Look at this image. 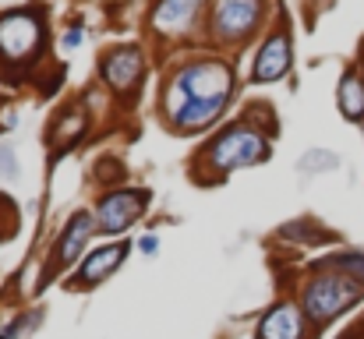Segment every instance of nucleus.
Returning a JSON list of instances; mask_svg holds the SVG:
<instances>
[{
	"instance_id": "obj_3",
	"label": "nucleus",
	"mask_w": 364,
	"mask_h": 339,
	"mask_svg": "<svg viewBox=\"0 0 364 339\" xmlns=\"http://www.w3.org/2000/svg\"><path fill=\"white\" fill-rule=\"evenodd\" d=\"M173 85L188 96V103L191 99H223L233 88V71L223 60H195V64L177 71Z\"/></svg>"
},
{
	"instance_id": "obj_4",
	"label": "nucleus",
	"mask_w": 364,
	"mask_h": 339,
	"mask_svg": "<svg viewBox=\"0 0 364 339\" xmlns=\"http://www.w3.org/2000/svg\"><path fill=\"white\" fill-rule=\"evenodd\" d=\"M265 14V0H216L212 32L223 43H245Z\"/></svg>"
},
{
	"instance_id": "obj_2",
	"label": "nucleus",
	"mask_w": 364,
	"mask_h": 339,
	"mask_svg": "<svg viewBox=\"0 0 364 339\" xmlns=\"http://www.w3.org/2000/svg\"><path fill=\"white\" fill-rule=\"evenodd\" d=\"M262 159H269V142H265V135L251 131L248 124L227 128L216 142L209 145V163L220 173H230V170H240V166H255Z\"/></svg>"
},
{
	"instance_id": "obj_12",
	"label": "nucleus",
	"mask_w": 364,
	"mask_h": 339,
	"mask_svg": "<svg viewBox=\"0 0 364 339\" xmlns=\"http://www.w3.org/2000/svg\"><path fill=\"white\" fill-rule=\"evenodd\" d=\"M227 99H230V96H223V99H191L184 110L173 117V120H177V131L195 135V131H202V128H209V124H216L220 113L227 110Z\"/></svg>"
},
{
	"instance_id": "obj_19",
	"label": "nucleus",
	"mask_w": 364,
	"mask_h": 339,
	"mask_svg": "<svg viewBox=\"0 0 364 339\" xmlns=\"http://www.w3.org/2000/svg\"><path fill=\"white\" fill-rule=\"evenodd\" d=\"M78 43H82V32H78V28H75V32H68V36H64V46H68V50H75Z\"/></svg>"
},
{
	"instance_id": "obj_13",
	"label": "nucleus",
	"mask_w": 364,
	"mask_h": 339,
	"mask_svg": "<svg viewBox=\"0 0 364 339\" xmlns=\"http://www.w3.org/2000/svg\"><path fill=\"white\" fill-rule=\"evenodd\" d=\"M198 8H202V0H160L153 11V25L160 32H184L195 21Z\"/></svg>"
},
{
	"instance_id": "obj_15",
	"label": "nucleus",
	"mask_w": 364,
	"mask_h": 339,
	"mask_svg": "<svg viewBox=\"0 0 364 339\" xmlns=\"http://www.w3.org/2000/svg\"><path fill=\"white\" fill-rule=\"evenodd\" d=\"M329 265H336L340 272H347L350 280L364 287V255H336V258H329Z\"/></svg>"
},
{
	"instance_id": "obj_1",
	"label": "nucleus",
	"mask_w": 364,
	"mask_h": 339,
	"mask_svg": "<svg viewBox=\"0 0 364 339\" xmlns=\"http://www.w3.org/2000/svg\"><path fill=\"white\" fill-rule=\"evenodd\" d=\"M361 283L350 280L347 272H322V275H312L305 283V293H300V307L305 315L322 329L329 325L332 318H340L347 307H354L361 300Z\"/></svg>"
},
{
	"instance_id": "obj_5",
	"label": "nucleus",
	"mask_w": 364,
	"mask_h": 339,
	"mask_svg": "<svg viewBox=\"0 0 364 339\" xmlns=\"http://www.w3.org/2000/svg\"><path fill=\"white\" fill-rule=\"evenodd\" d=\"M149 209V191H113L96 205V230L99 233H124L138 215Z\"/></svg>"
},
{
	"instance_id": "obj_17",
	"label": "nucleus",
	"mask_w": 364,
	"mask_h": 339,
	"mask_svg": "<svg viewBox=\"0 0 364 339\" xmlns=\"http://www.w3.org/2000/svg\"><path fill=\"white\" fill-rule=\"evenodd\" d=\"M0 177H18L15 170V152L8 145H0Z\"/></svg>"
},
{
	"instance_id": "obj_6",
	"label": "nucleus",
	"mask_w": 364,
	"mask_h": 339,
	"mask_svg": "<svg viewBox=\"0 0 364 339\" xmlns=\"http://www.w3.org/2000/svg\"><path fill=\"white\" fill-rule=\"evenodd\" d=\"M43 39V25L28 11H11L0 18V53L8 60H25Z\"/></svg>"
},
{
	"instance_id": "obj_8",
	"label": "nucleus",
	"mask_w": 364,
	"mask_h": 339,
	"mask_svg": "<svg viewBox=\"0 0 364 339\" xmlns=\"http://www.w3.org/2000/svg\"><path fill=\"white\" fill-rule=\"evenodd\" d=\"M99 75L113 88H135L145 75V57L138 46H117L99 60Z\"/></svg>"
},
{
	"instance_id": "obj_7",
	"label": "nucleus",
	"mask_w": 364,
	"mask_h": 339,
	"mask_svg": "<svg viewBox=\"0 0 364 339\" xmlns=\"http://www.w3.org/2000/svg\"><path fill=\"white\" fill-rule=\"evenodd\" d=\"M290 32L287 28H280V32H272L258 57H255V71H251V81L255 85H269V81H280L287 71H290Z\"/></svg>"
},
{
	"instance_id": "obj_11",
	"label": "nucleus",
	"mask_w": 364,
	"mask_h": 339,
	"mask_svg": "<svg viewBox=\"0 0 364 339\" xmlns=\"http://www.w3.org/2000/svg\"><path fill=\"white\" fill-rule=\"evenodd\" d=\"M124 258H128V244H106V248H96L93 255H88V258L78 265V272H75L71 283H75L78 290L99 287L106 275H113V269L124 265Z\"/></svg>"
},
{
	"instance_id": "obj_18",
	"label": "nucleus",
	"mask_w": 364,
	"mask_h": 339,
	"mask_svg": "<svg viewBox=\"0 0 364 339\" xmlns=\"http://www.w3.org/2000/svg\"><path fill=\"white\" fill-rule=\"evenodd\" d=\"M138 251L156 255V251H160V237H156V233H142V237H138Z\"/></svg>"
},
{
	"instance_id": "obj_16",
	"label": "nucleus",
	"mask_w": 364,
	"mask_h": 339,
	"mask_svg": "<svg viewBox=\"0 0 364 339\" xmlns=\"http://www.w3.org/2000/svg\"><path fill=\"white\" fill-rule=\"evenodd\" d=\"M336 156L332 152H308L305 159H300V170H308V166H329V170H336Z\"/></svg>"
},
{
	"instance_id": "obj_14",
	"label": "nucleus",
	"mask_w": 364,
	"mask_h": 339,
	"mask_svg": "<svg viewBox=\"0 0 364 339\" xmlns=\"http://www.w3.org/2000/svg\"><path fill=\"white\" fill-rule=\"evenodd\" d=\"M336 103L343 120H354V124H364V78L350 68L340 78V92H336Z\"/></svg>"
},
{
	"instance_id": "obj_10",
	"label": "nucleus",
	"mask_w": 364,
	"mask_h": 339,
	"mask_svg": "<svg viewBox=\"0 0 364 339\" xmlns=\"http://www.w3.org/2000/svg\"><path fill=\"white\" fill-rule=\"evenodd\" d=\"M255 339H305V311L290 300H280L255 325Z\"/></svg>"
},
{
	"instance_id": "obj_9",
	"label": "nucleus",
	"mask_w": 364,
	"mask_h": 339,
	"mask_svg": "<svg viewBox=\"0 0 364 339\" xmlns=\"http://www.w3.org/2000/svg\"><path fill=\"white\" fill-rule=\"evenodd\" d=\"M93 230H96V215L85 212V209L75 212L71 220H68V226H64V233H60L57 248H53V269L75 265L85 255V244H88V237H93Z\"/></svg>"
}]
</instances>
